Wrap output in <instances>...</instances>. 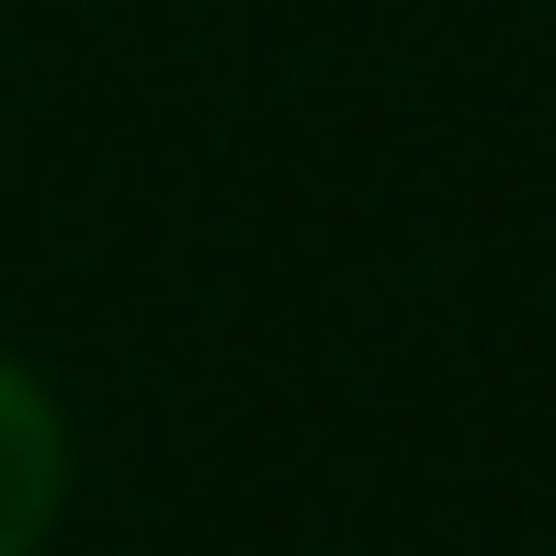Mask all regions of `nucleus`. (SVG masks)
Instances as JSON below:
<instances>
[{
  "mask_svg": "<svg viewBox=\"0 0 556 556\" xmlns=\"http://www.w3.org/2000/svg\"><path fill=\"white\" fill-rule=\"evenodd\" d=\"M68 489V432L23 364H0V556H35Z\"/></svg>",
  "mask_w": 556,
  "mask_h": 556,
  "instance_id": "1",
  "label": "nucleus"
}]
</instances>
